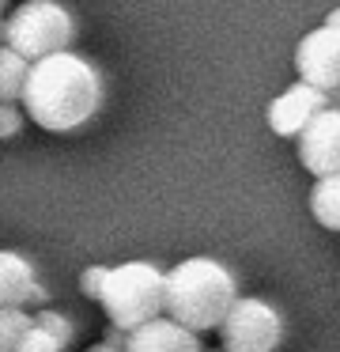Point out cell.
Listing matches in <instances>:
<instances>
[{
    "mask_svg": "<svg viewBox=\"0 0 340 352\" xmlns=\"http://www.w3.org/2000/svg\"><path fill=\"white\" fill-rule=\"evenodd\" d=\"M166 299V273L155 261H121V265H106V280L98 292L110 326L117 329H136L140 322L159 318Z\"/></svg>",
    "mask_w": 340,
    "mask_h": 352,
    "instance_id": "cell-3",
    "label": "cell"
},
{
    "mask_svg": "<svg viewBox=\"0 0 340 352\" xmlns=\"http://www.w3.org/2000/svg\"><path fill=\"white\" fill-rule=\"evenodd\" d=\"M227 352H276L284 341V314L261 296H238L219 322Z\"/></svg>",
    "mask_w": 340,
    "mask_h": 352,
    "instance_id": "cell-5",
    "label": "cell"
},
{
    "mask_svg": "<svg viewBox=\"0 0 340 352\" xmlns=\"http://www.w3.org/2000/svg\"><path fill=\"white\" fill-rule=\"evenodd\" d=\"M34 322L42 329H49L53 337H57L60 344H72V337H76V326H72V318H68L65 311H53V307H38V314H34Z\"/></svg>",
    "mask_w": 340,
    "mask_h": 352,
    "instance_id": "cell-14",
    "label": "cell"
},
{
    "mask_svg": "<svg viewBox=\"0 0 340 352\" xmlns=\"http://www.w3.org/2000/svg\"><path fill=\"white\" fill-rule=\"evenodd\" d=\"M102 280H106V265H87L80 273V292H83V296H91V299H98Z\"/></svg>",
    "mask_w": 340,
    "mask_h": 352,
    "instance_id": "cell-17",
    "label": "cell"
},
{
    "mask_svg": "<svg viewBox=\"0 0 340 352\" xmlns=\"http://www.w3.org/2000/svg\"><path fill=\"white\" fill-rule=\"evenodd\" d=\"M310 212L325 231H340V170L321 175L310 190Z\"/></svg>",
    "mask_w": 340,
    "mask_h": 352,
    "instance_id": "cell-11",
    "label": "cell"
},
{
    "mask_svg": "<svg viewBox=\"0 0 340 352\" xmlns=\"http://www.w3.org/2000/svg\"><path fill=\"white\" fill-rule=\"evenodd\" d=\"M325 23H332V27H340V8H332V12H329V19H325Z\"/></svg>",
    "mask_w": 340,
    "mask_h": 352,
    "instance_id": "cell-21",
    "label": "cell"
},
{
    "mask_svg": "<svg viewBox=\"0 0 340 352\" xmlns=\"http://www.w3.org/2000/svg\"><path fill=\"white\" fill-rule=\"evenodd\" d=\"M295 140H299V163L314 178L340 170V110L337 107L317 110Z\"/></svg>",
    "mask_w": 340,
    "mask_h": 352,
    "instance_id": "cell-7",
    "label": "cell"
},
{
    "mask_svg": "<svg viewBox=\"0 0 340 352\" xmlns=\"http://www.w3.org/2000/svg\"><path fill=\"white\" fill-rule=\"evenodd\" d=\"M0 46H4V19H0Z\"/></svg>",
    "mask_w": 340,
    "mask_h": 352,
    "instance_id": "cell-23",
    "label": "cell"
},
{
    "mask_svg": "<svg viewBox=\"0 0 340 352\" xmlns=\"http://www.w3.org/2000/svg\"><path fill=\"white\" fill-rule=\"evenodd\" d=\"M125 352H204V349H201V333L185 329L170 314H159V318H148L136 329H128Z\"/></svg>",
    "mask_w": 340,
    "mask_h": 352,
    "instance_id": "cell-9",
    "label": "cell"
},
{
    "mask_svg": "<svg viewBox=\"0 0 340 352\" xmlns=\"http://www.w3.org/2000/svg\"><path fill=\"white\" fill-rule=\"evenodd\" d=\"M295 69H299L302 84H314L321 91L340 87V27L321 23L302 34L299 50H295Z\"/></svg>",
    "mask_w": 340,
    "mask_h": 352,
    "instance_id": "cell-6",
    "label": "cell"
},
{
    "mask_svg": "<svg viewBox=\"0 0 340 352\" xmlns=\"http://www.w3.org/2000/svg\"><path fill=\"white\" fill-rule=\"evenodd\" d=\"M19 129H23V110H19V102H0V140L19 137Z\"/></svg>",
    "mask_w": 340,
    "mask_h": 352,
    "instance_id": "cell-16",
    "label": "cell"
},
{
    "mask_svg": "<svg viewBox=\"0 0 340 352\" xmlns=\"http://www.w3.org/2000/svg\"><path fill=\"white\" fill-rule=\"evenodd\" d=\"M125 329H117V326H106V333H102V341L106 344H113V349H125Z\"/></svg>",
    "mask_w": 340,
    "mask_h": 352,
    "instance_id": "cell-18",
    "label": "cell"
},
{
    "mask_svg": "<svg viewBox=\"0 0 340 352\" xmlns=\"http://www.w3.org/2000/svg\"><path fill=\"white\" fill-rule=\"evenodd\" d=\"M34 326V314L27 307H0V352H15L19 337Z\"/></svg>",
    "mask_w": 340,
    "mask_h": 352,
    "instance_id": "cell-13",
    "label": "cell"
},
{
    "mask_svg": "<svg viewBox=\"0 0 340 352\" xmlns=\"http://www.w3.org/2000/svg\"><path fill=\"white\" fill-rule=\"evenodd\" d=\"M238 299V280L234 273L216 258H185L166 273V299L163 314L181 322L193 333L219 329L223 314Z\"/></svg>",
    "mask_w": 340,
    "mask_h": 352,
    "instance_id": "cell-2",
    "label": "cell"
},
{
    "mask_svg": "<svg viewBox=\"0 0 340 352\" xmlns=\"http://www.w3.org/2000/svg\"><path fill=\"white\" fill-rule=\"evenodd\" d=\"M87 352H125V349H113V344H106V341H98V344H91Z\"/></svg>",
    "mask_w": 340,
    "mask_h": 352,
    "instance_id": "cell-19",
    "label": "cell"
},
{
    "mask_svg": "<svg viewBox=\"0 0 340 352\" xmlns=\"http://www.w3.org/2000/svg\"><path fill=\"white\" fill-rule=\"evenodd\" d=\"M15 352H65V344L57 341V337L49 333V329H42L34 322V326L27 329V333L19 337V344H15Z\"/></svg>",
    "mask_w": 340,
    "mask_h": 352,
    "instance_id": "cell-15",
    "label": "cell"
},
{
    "mask_svg": "<svg viewBox=\"0 0 340 352\" xmlns=\"http://www.w3.org/2000/svg\"><path fill=\"white\" fill-rule=\"evenodd\" d=\"M30 61L23 54H15L12 46H0V102H19L23 87H27Z\"/></svg>",
    "mask_w": 340,
    "mask_h": 352,
    "instance_id": "cell-12",
    "label": "cell"
},
{
    "mask_svg": "<svg viewBox=\"0 0 340 352\" xmlns=\"http://www.w3.org/2000/svg\"><path fill=\"white\" fill-rule=\"evenodd\" d=\"M329 107L340 110V87H332V91H329Z\"/></svg>",
    "mask_w": 340,
    "mask_h": 352,
    "instance_id": "cell-20",
    "label": "cell"
},
{
    "mask_svg": "<svg viewBox=\"0 0 340 352\" xmlns=\"http://www.w3.org/2000/svg\"><path fill=\"white\" fill-rule=\"evenodd\" d=\"M4 12H8V0H0V19H4Z\"/></svg>",
    "mask_w": 340,
    "mask_h": 352,
    "instance_id": "cell-22",
    "label": "cell"
},
{
    "mask_svg": "<svg viewBox=\"0 0 340 352\" xmlns=\"http://www.w3.org/2000/svg\"><path fill=\"white\" fill-rule=\"evenodd\" d=\"M76 16L60 0H23L4 16V46L23 54L27 61L72 50Z\"/></svg>",
    "mask_w": 340,
    "mask_h": 352,
    "instance_id": "cell-4",
    "label": "cell"
},
{
    "mask_svg": "<svg viewBox=\"0 0 340 352\" xmlns=\"http://www.w3.org/2000/svg\"><path fill=\"white\" fill-rule=\"evenodd\" d=\"M325 107H329V91L295 80L291 87H284V91L269 102V129L276 133V137H299L310 118Z\"/></svg>",
    "mask_w": 340,
    "mask_h": 352,
    "instance_id": "cell-8",
    "label": "cell"
},
{
    "mask_svg": "<svg viewBox=\"0 0 340 352\" xmlns=\"http://www.w3.org/2000/svg\"><path fill=\"white\" fill-rule=\"evenodd\" d=\"M23 110L45 133H72L87 125L102 107V72L76 50L30 61Z\"/></svg>",
    "mask_w": 340,
    "mask_h": 352,
    "instance_id": "cell-1",
    "label": "cell"
},
{
    "mask_svg": "<svg viewBox=\"0 0 340 352\" xmlns=\"http://www.w3.org/2000/svg\"><path fill=\"white\" fill-rule=\"evenodd\" d=\"M204 352H227V349H204Z\"/></svg>",
    "mask_w": 340,
    "mask_h": 352,
    "instance_id": "cell-24",
    "label": "cell"
},
{
    "mask_svg": "<svg viewBox=\"0 0 340 352\" xmlns=\"http://www.w3.org/2000/svg\"><path fill=\"white\" fill-rule=\"evenodd\" d=\"M45 288L38 284V273L23 254L0 250V307H27L45 303Z\"/></svg>",
    "mask_w": 340,
    "mask_h": 352,
    "instance_id": "cell-10",
    "label": "cell"
}]
</instances>
